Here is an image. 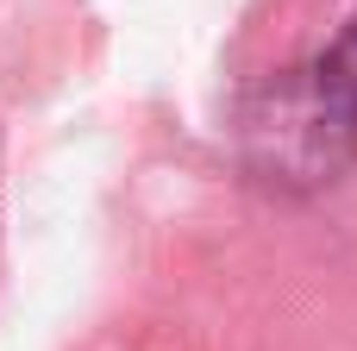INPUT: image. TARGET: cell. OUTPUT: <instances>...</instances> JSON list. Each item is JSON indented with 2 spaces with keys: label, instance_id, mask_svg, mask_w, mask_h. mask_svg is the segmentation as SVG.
Listing matches in <instances>:
<instances>
[{
  "label": "cell",
  "instance_id": "cell-1",
  "mask_svg": "<svg viewBox=\"0 0 357 351\" xmlns=\"http://www.w3.org/2000/svg\"><path fill=\"white\" fill-rule=\"evenodd\" d=\"M238 151H245L251 176H264L276 188H320V182L345 176L357 163V138L339 126V113L314 88L307 63L282 69V75H270L264 88L245 94Z\"/></svg>",
  "mask_w": 357,
  "mask_h": 351
},
{
  "label": "cell",
  "instance_id": "cell-2",
  "mask_svg": "<svg viewBox=\"0 0 357 351\" xmlns=\"http://www.w3.org/2000/svg\"><path fill=\"white\" fill-rule=\"evenodd\" d=\"M307 75H314V88L326 94V107L339 113V126L357 138V13L345 19V31L307 63Z\"/></svg>",
  "mask_w": 357,
  "mask_h": 351
}]
</instances>
